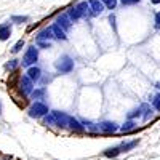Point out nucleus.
<instances>
[{
    "instance_id": "f03ea898",
    "label": "nucleus",
    "mask_w": 160,
    "mask_h": 160,
    "mask_svg": "<svg viewBox=\"0 0 160 160\" xmlns=\"http://www.w3.org/2000/svg\"><path fill=\"white\" fill-rule=\"evenodd\" d=\"M74 66H75V62H74V59L69 55L59 56L58 61L55 62V68H56V71L59 74H71L74 71Z\"/></svg>"
},
{
    "instance_id": "4be33fe9",
    "label": "nucleus",
    "mask_w": 160,
    "mask_h": 160,
    "mask_svg": "<svg viewBox=\"0 0 160 160\" xmlns=\"http://www.w3.org/2000/svg\"><path fill=\"white\" fill-rule=\"evenodd\" d=\"M28 21H29V16H11V22H16V24H22Z\"/></svg>"
},
{
    "instance_id": "2eb2a0df",
    "label": "nucleus",
    "mask_w": 160,
    "mask_h": 160,
    "mask_svg": "<svg viewBox=\"0 0 160 160\" xmlns=\"http://www.w3.org/2000/svg\"><path fill=\"white\" fill-rule=\"evenodd\" d=\"M47 95V90L43 87H40V88H34L32 93H31V98L35 101V99H43V96Z\"/></svg>"
},
{
    "instance_id": "9b49d317",
    "label": "nucleus",
    "mask_w": 160,
    "mask_h": 160,
    "mask_svg": "<svg viewBox=\"0 0 160 160\" xmlns=\"http://www.w3.org/2000/svg\"><path fill=\"white\" fill-rule=\"evenodd\" d=\"M26 75H28L32 82H38L40 78H42V71H40V68H37V66H31V68H28V71H26Z\"/></svg>"
},
{
    "instance_id": "dca6fc26",
    "label": "nucleus",
    "mask_w": 160,
    "mask_h": 160,
    "mask_svg": "<svg viewBox=\"0 0 160 160\" xmlns=\"http://www.w3.org/2000/svg\"><path fill=\"white\" fill-rule=\"evenodd\" d=\"M135 128H136V123L133 122V118H128L127 122L120 127V131H122V133H130V131H133Z\"/></svg>"
},
{
    "instance_id": "c756f323",
    "label": "nucleus",
    "mask_w": 160,
    "mask_h": 160,
    "mask_svg": "<svg viewBox=\"0 0 160 160\" xmlns=\"http://www.w3.org/2000/svg\"><path fill=\"white\" fill-rule=\"evenodd\" d=\"M152 3H160V0H151Z\"/></svg>"
},
{
    "instance_id": "9d476101",
    "label": "nucleus",
    "mask_w": 160,
    "mask_h": 160,
    "mask_svg": "<svg viewBox=\"0 0 160 160\" xmlns=\"http://www.w3.org/2000/svg\"><path fill=\"white\" fill-rule=\"evenodd\" d=\"M11 22H2L0 24V42H5V40H8L11 37Z\"/></svg>"
},
{
    "instance_id": "cd10ccee",
    "label": "nucleus",
    "mask_w": 160,
    "mask_h": 160,
    "mask_svg": "<svg viewBox=\"0 0 160 160\" xmlns=\"http://www.w3.org/2000/svg\"><path fill=\"white\" fill-rule=\"evenodd\" d=\"M155 28H160V11L155 15Z\"/></svg>"
},
{
    "instance_id": "6e6552de",
    "label": "nucleus",
    "mask_w": 160,
    "mask_h": 160,
    "mask_svg": "<svg viewBox=\"0 0 160 160\" xmlns=\"http://www.w3.org/2000/svg\"><path fill=\"white\" fill-rule=\"evenodd\" d=\"M68 128H71L72 131H77V133H83L85 131L83 123L78 122V120L75 117H72V115H69V118H68Z\"/></svg>"
},
{
    "instance_id": "ddd939ff",
    "label": "nucleus",
    "mask_w": 160,
    "mask_h": 160,
    "mask_svg": "<svg viewBox=\"0 0 160 160\" xmlns=\"http://www.w3.org/2000/svg\"><path fill=\"white\" fill-rule=\"evenodd\" d=\"M117 130H118V127H117L114 122H101V123H99V131L108 133V135H111V133H115Z\"/></svg>"
},
{
    "instance_id": "c85d7f7f",
    "label": "nucleus",
    "mask_w": 160,
    "mask_h": 160,
    "mask_svg": "<svg viewBox=\"0 0 160 160\" xmlns=\"http://www.w3.org/2000/svg\"><path fill=\"white\" fill-rule=\"evenodd\" d=\"M109 22H111L112 28L115 29V16H114V15H111V16H109Z\"/></svg>"
},
{
    "instance_id": "2f4dec72",
    "label": "nucleus",
    "mask_w": 160,
    "mask_h": 160,
    "mask_svg": "<svg viewBox=\"0 0 160 160\" xmlns=\"http://www.w3.org/2000/svg\"><path fill=\"white\" fill-rule=\"evenodd\" d=\"M0 114H2V101H0Z\"/></svg>"
},
{
    "instance_id": "0eeeda50",
    "label": "nucleus",
    "mask_w": 160,
    "mask_h": 160,
    "mask_svg": "<svg viewBox=\"0 0 160 160\" xmlns=\"http://www.w3.org/2000/svg\"><path fill=\"white\" fill-rule=\"evenodd\" d=\"M51 114H53V117H55V120H56V127H62V128L68 127V118H69V115L66 114V112L53 111Z\"/></svg>"
},
{
    "instance_id": "aec40b11",
    "label": "nucleus",
    "mask_w": 160,
    "mask_h": 160,
    "mask_svg": "<svg viewBox=\"0 0 160 160\" xmlns=\"http://www.w3.org/2000/svg\"><path fill=\"white\" fill-rule=\"evenodd\" d=\"M24 45H26L24 38H19L18 42H16L15 45H13V47H11V53H19V51L22 50V47H24Z\"/></svg>"
},
{
    "instance_id": "4468645a",
    "label": "nucleus",
    "mask_w": 160,
    "mask_h": 160,
    "mask_svg": "<svg viewBox=\"0 0 160 160\" xmlns=\"http://www.w3.org/2000/svg\"><path fill=\"white\" fill-rule=\"evenodd\" d=\"M35 38H37V40H51V38H55V35H53L51 28H45V29H42V31L37 34Z\"/></svg>"
},
{
    "instance_id": "f8f14e48",
    "label": "nucleus",
    "mask_w": 160,
    "mask_h": 160,
    "mask_svg": "<svg viewBox=\"0 0 160 160\" xmlns=\"http://www.w3.org/2000/svg\"><path fill=\"white\" fill-rule=\"evenodd\" d=\"M51 31H53V35H55V38H58V40H68V35H66V31L61 28V26L58 24V22H55L51 26Z\"/></svg>"
},
{
    "instance_id": "39448f33",
    "label": "nucleus",
    "mask_w": 160,
    "mask_h": 160,
    "mask_svg": "<svg viewBox=\"0 0 160 160\" xmlns=\"http://www.w3.org/2000/svg\"><path fill=\"white\" fill-rule=\"evenodd\" d=\"M34 83H35V82H32V80H31L28 75H22V77L19 78V91L22 93L24 96L31 95L32 90L35 88V87H34Z\"/></svg>"
},
{
    "instance_id": "20e7f679",
    "label": "nucleus",
    "mask_w": 160,
    "mask_h": 160,
    "mask_svg": "<svg viewBox=\"0 0 160 160\" xmlns=\"http://www.w3.org/2000/svg\"><path fill=\"white\" fill-rule=\"evenodd\" d=\"M37 61H38V48L35 45L28 47V50H26L24 56L21 59V64L24 66V68H31V66H34Z\"/></svg>"
},
{
    "instance_id": "393cba45",
    "label": "nucleus",
    "mask_w": 160,
    "mask_h": 160,
    "mask_svg": "<svg viewBox=\"0 0 160 160\" xmlns=\"http://www.w3.org/2000/svg\"><path fill=\"white\" fill-rule=\"evenodd\" d=\"M142 111H141V108H138V109H135V111H131L130 114H128V118H136V117H141L142 114H141Z\"/></svg>"
},
{
    "instance_id": "7ed1b4c3",
    "label": "nucleus",
    "mask_w": 160,
    "mask_h": 160,
    "mask_svg": "<svg viewBox=\"0 0 160 160\" xmlns=\"http://www.w3.org/2000/svg\"><path fill=\"white\" fill-rule=\"evenodd\" d=\"M50 112V109H48V106L43 102V101H34L32 104H31V108L28 109V114H29V117H32V118H42L43 115H47Z\"/></svg>"
},
{
    "instance_id": "423d86ee",
    "label": "nucleus",
    "mask_w": 160,
    "mask_h": 160,
    "mask_svg": "<svg viewBox=\"0 0 160 160\" xmlns=\"http://www.w3.org/2000/svg\"><path fill=\"white\" fill-rule=\"evenodd\" d=\"M90 5V16H98L104 11V3L101 0H88Z\"/></svg>"
},
{
    "instance_id": "1a4fd4ad",
    "label": "nucleus",
    "mask_w": 160,
    "mask_h": 160,
    "mask_svg": "<svg viewBox=\"0 0 160 160\" xmlns=\"http://www.w3.org/2000/svg\"><path fill=\"white\" fill-rule=\"evenodd\" d=\"M56 22L61 26V28H62L66 32H68V31L72 28V19L69 18L68 13H62V15H59V16L56 18Z\"/></svg>"
},
{
    "instance_id": "f3484780",
    "label": "nucleus",
    "mask_w": 160,
    "mask_h": 160,
    "mask_svg": "<svg viewBox=\"0 0 160 160\" xmlns=\"http://www.w3.org/2000/svg\"><path fill=\"white\" fill-rule=\"evenodd\" d=\"M120 152H122V149H120V148H109V149H106V151L102 152V155L108 157V158H114V157H117Z\"/></svg>"
},
{
    "instance_id": "5701e85b",
    "label": "nucleus",
    "mask_w": 160,
    "mask_h": 160,
    "mask_svg": "<svg viewBox=\"0 0 160 160\" xmlns=\"http://www.w3.org/2000/svg\"><path fill=\"white\" fill-rule=\"evenodd\" d=\"M101 2L104 3V7L108 10H114L117 7V0H101Z\"/></svg>"
},
{
    "instance_id": "a211bd4d",
    "label": "nucleus",
    "mask_w": 160,
    "mask_h": 160,
    "mask_svg": "<svg viewBox=\"0 0 160 160\" xmlns=\"http://www.w3.org/2000/svg\"><path fill=\"white\" fill-rule=\"evenodd\" d=\"M42 118H43V125H47V127H56V120H55V117H53L51 112H48Z\"/></svg>"
},
{
    "instance_id": "bb28decb",
    "label": "nucleus",
    "mask_w": 160,
    "mask_h": 160,
    "mask_svg": "<svg viewBox=\"0 0 160 160\" xmlns=\"http://www.w3.org/2000/svg\"><path fill=\"white\" fill-rule=\"evenodd\" d=\"M123 5H135V3H138L139 0H120Z\"/></svg>"
},
{
    "instance_id": "6ab92c4d",
    "label": "nucleus",
    "mask_w": 160,
    "mask_h": 160,
    "mask_svg": "<svg viewBox=\"0 0 160 160\" xmlns=\"http://www.w3.org/2000/svg\"><path fill=\"white\" fill-rule=\"evenodd\" d=\"M19 64H21L19 59H11V61H8V62L5 64V69H7V71H15Z\"/></svg>"
},
{
    "instance_id": "b1692460",
    "label": "nucleus",
    "mask_w": 160,
    "mask_h": 160,
    "mask_svg": "<svg viewBox=\"0 0 160 160\" xmlns=\"http://www.w3.org/2000/svg\"><path fill=\"white\" fill-rule=\"evenodd\" d=\"M37 47L48 50V48H51V43H50V40H37Z\"/></svg>"
},
{
    "instance_id": "a878e982",
    "label": "nucleus",
    "mask_w": 160,
    "mask_h": 160,
    "mask_svg": "<svg viewBox=\"0 0 160 160\" xmlns=\"http://www.w3.org/2000/svg\"><path fill=\"white\" fill-rule=\"evenodd\" d=\"M152 106H154V108H155L157 111H160V93H158V95L152 99Z\"/></svg>"
},
{
    "instance_id": "7c9ffc66",
    "label": "nucleus",
    "mask_w": 160,
    "mask_h": 160,
    "mask_svg": "<svg viewBox=\"0 0 160 160\" xmlns=\"http://www.w3.org/2000/svg\"><path fill=\"white\" fill-rule=\"evenodd\" d=\"M155 88H158V90H160V82H158V83L155 85Z\"/></svg>"
},
{
    "instance_id": "412c9836",
    "label": "nucleus",
    "mask_w": 160,
    "mask_h": 160,
    "mask_svg": "<svg viewBox=\"0 0 160 160\" xmlns=\"http://www.w3.org/2000/svg\"><path fill=\"white\" fill-rule=\"evenodd\" d=\"M135 146H138V139H133V141H130V142H127L123 146H120V149H122V152H127V151L133 149Z\"/></svg>"
},
{
    "instance_id": "f257e3e1",
    "label": "nucleus",
    "mask_w": 160,
    "mask_h": 160,
    "mask_svg": "<svg viewBox=\"0 0 160 160\" xmlns=\"http://www.w3.org/2000/svg\"><path fill=\"white\" fill-rule=\"evenodd\" d=\"M66 13L69 15V18L72 19V22H75V21H78L80 18L90 16V5H88V2H78L77 5L71 7Z\"/></svg>"
}]
</instances>
